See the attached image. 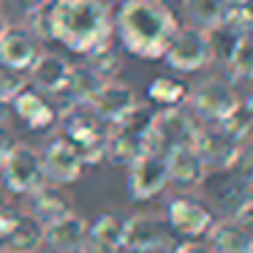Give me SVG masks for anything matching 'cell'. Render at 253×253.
<instances>
[{"mask_svg":"<svg viewBox=\"0 0 253 253\" xmlns=\"http://www.w3.org/2000/svg\"><path fill=\"white\" fill-rule=\"evenodd\" d=\"M30 199H33L30 212H33L44 226L52 223L55 218H60V215H66L68 210H71L68 207V196L60 191V185H55V182H44V185H39L33 193H30Z\"/></svg>","mask_w":253,"mask_h":253,"instance_id":"20","label":"cell"},{"mask_svg":"<svg viewBox=\"0 0 253 253\" xmlns=\"http://www.w3.org/2000/svg\"><path fill=\"white\" fill-rule=\"evenodd\" d=\"M204 237L212 253H253V231L234 218L212 220Z\"/></svg>","mask_w":253,"mask_h":253,"instance_id":"18","label":"cell"},{"mask_svg":"<svg viewBox=\"0 0 253 253\" xmlns=\"http://www.w3.org/2000/svg\"><path fill=\"white\" fill-rule=\"evenodd\" d=\"M191 144L199 153V158L204 161L207 171H229V169H234L237 158H240L242 147L248 142H237L218 123H204V126L196 128Z\"/></svg>","mask_w":253,"mask_h":253,"instance_id":"6","label":"cell"},{"mask_svg":"<svg viewBox=\"0 0 253 253\" xmlns=\"http://www.w3.org/2000/svg\"><path fill=\"white\" fill-rule=\"evenodd\" d=\"M44 104H46V95L44 93H39L36 87H22L11 98V112L19 117V120H28V117H33Z\"/></svg>","mask_w":253,"mask_h":253,"instance_id":"29","label":"cell"},{"mask_svg":"<svg viewBox=\"0 0 253 253\" xmlns=\"http://www.w3.org/2000/svg\"><path fill=\"white\" fill-rule=\"evenodd\" d=\"M128 169V193L133 202H147L169 185V171H166V155L158 150H144L142 155L131 161Z\"/></svg>","mask_w":253,"mask_h":253,"instance_id":"9","label":"cell"},{"mask_svg":"<svg viewBox=\"0 0 253 253\" xmlns=\"http://www.w3.org/2000/svg\"><path fill=\"white\" fill-rule=\"evenodd\" d=\"M84 240H87V220L74 210L44 226V245H49L55 253H77Z\"/></svg>","mask_w":253,"mask_h":253,"instance_id":"16","label":"cell"},{"mask_svg":"<svg viewBox=\"0 0 253 253\" xmlns=\"http://www.w3.org/2000/svg\"><path fill=\"white\" fill-rule=\"evenodd\" d=\"M166 155V171H169V185L180 188V191H196L210 174L204 161L193 150V144H182V147L169 150Z\"/></svg>","mask_w":253,"mask_h":253,"instance_id":"13","label":"cell"},{"mask_svg":"<svg viewBox=\"0 0 253 253\" xmlns=\"http://www.w3.org/2000/svg\"><path fill=\"white\" fill-rule=\"evenodd\" d=\"M39 55H41V41L28 28H11L8 25L6 33L0 36V63L28 74V68L36 63Z\"/></svg>","mask_w":253,"mask_h":253,"instance_id":"15","label":"cell"},{"mask_svg":"<svg viewBox=\"0 0 253 253\" xmlns=\"http://www.w3.org/2000/svg\"><path fill=\"white\" fill-rule=\"evenodd\" d=\"M84 63H87L101 79H115L117 71H120V52L112 46V39H109V41H104V44H98L95 49H90L87 55H84Z\"/></svg>","mask_w":253,"mask_h":253,"instance_id":"26","label":"cell"},{"mask_svg":"<svg viewBox=\"0 0 253 253\" xmlns=\"http://www.w3.org/2000/svg\"><path fill=\"white\" fill-rule=\"evenodd\" d=\"M8 117H11V104L0 98V123H8Z\"/></svg>","mask_w":253,"mask_h":253,"instance_id":"39","label":"cell"},{"mask_svg":"<svg viewBox=\"0 0 253 253\" xmlns=\"http://www.w3.org/2000/svg\"><path fill=\"white\" fill-rule=\"evenodd\" d=\"M171 253H212L204 242H193V240H185L182 245H171Z\"/></svg>","mask_w":253,"mask_h":253,"instance_id":"37","label":"cell"},{"mask_svg":"<svg viewBox=\"0 0 253 253\" xmlns=\"http://www.w3.org/2000/svg\"><path fill=\"white\" fill-rule=\"evenodd\" d=\"M147 95L153 104L158 106H182L188 101V87L185 82H180L171 74H164V77H155L147 87Z\"/></svg>","mask_w":253,"mask_h":253,"instance_id":"23","label":"cell"},{"mask_svg":"<svg viewBox=\"0 0 253 253\" xmlns=\"http://www.w3.org/2000/svg\"><path fill=\"white\" fill-rule=\"evenodd\" d=\"M25 123H28L30 131H49V128L57 123V112H55V106L49 104V98H46V104L41 106L33 117H28Z\"/></svg>","mask_w":253,"mask_h":253,"instance_id":"33","label":"cell"},{"mask_svg":"<svg viewBox=\"0 0 253 253\" xmlns=\"http://www.w3.org/2000/svg\"><path fill=\"white\" fill-rule=\"evenodd\" d=\"M25 28L36 36L39 41H52V19H49V3L36 11L25 14Z\"/></svg>","mask_w":253,"mask_h":253,"instance_id":"32","label":"cell"},{"mask_svg":"<svg viewBox=\"0 0 253 253\" xmlns=\"http://www.w3.org/2000/svg\"><path fill=\"white\" fill-rule=\"evenodd\" d=\"M153 115V109H147L144 104H136L117 123H112V131H106V158L112 164H131L136 155L150 150Z\"/></svg>","mask_w":253,"mask_h":253,"instance_id":"3","label":"cell"},{"mask_svg":"<svg viewBox=\"0 0 253 253\" xmlns=\"http://www.w3.org/2000/svg\"><path fill=\"white\" fill-rule=\"evenodd\" d=\"M164 60L174 71H182V74L207 68L212 63V49H210L207 30L196 28V25H191V28H177L174 36L169 39V44H166Z\"/></svg>","mask_w":253,"mask_h":253,"instance_id":"5","label":"cell"},{"mask_svg":"<svg viewBox=\"0 0 253 253\" xmlns=\"http://www.w3.org/2000/svg\"><path fill=\"white\" fill-rule=\"evenodd\" d=\"M229 3H251V0H229Z\"/></svg>","mask_w":253,"mask_h":253,"instance_id":"41","label":"cell"},{"mask_svg":"<svg viewBox=\"0 0 253 253\" xmlns=\"http://www.w3.org/2000/svg\"><path fill=\"white\" fill-rule=\"evenodd\" d=\"M68 77H71V63L63 55H57V52H41L36 57V63L28 68L30 84L44 95L63 90L68 84Z\"/></svg>","mask_w":253,"mask_h":253,"instance_id":"17","label":"cell"},{"mask_svg":"<svg viewBox=\"0 0 253 253\" xmlns=\"http://www.w3.org/2000/svg\"><path fill=\"white\" fill-rule=\"evenodd\" d=\"M188 98H191L193 115H199L204 123H218L220 117H226L237 106L240 93L226 77H210L202 79L188 93Z\"/></svg>","mask_w":253,"mask_h":253,"instance_id":"10","label":"cell"},{"mask_svg":"<svg viewBox=\"0 0 253 253\" xmlns=\"http://www.w3.org/2000/svg\"><path fill=\"white\" fill-rule=\"evenodd\" d=\"M41 164H44L46 182H55V185H71L74 180H79V174L84 169L77 144L66 136L52 139L46 144V150L41 153Z\"/></svg>","mask_w":253,"mask_h":253,"instance_id":"11","label":"cell"},{"mask_svg":"<svg viewBox=\"0 0 253 253\" xmlns=\"http://www.w3.org/2000/svg\"><path fill=\"white\" fill-rule=\"evenodd\" d=\"M22 87H28V74L17 71V68L6 66V63H0V98L11 104V98Z\"/></svg>","mask_w":253,"mask_h":253,"instance_id":"30","label":"cell"},{"mask_svg":"<svg viewBox=\"0 0 253 253\" xmlns=\"http://www.w3.org/2000/svg\"><path fill=\"white\" fill-rule=\"evenodd\" d=\"M226 8H229V0H182V11L188 22L202 30L218 28L223 22Z\"/></svg>","mask_w":253,"mask_h":253,"instance_id":"21","label":"cell"},{"mask_svg":"<svg viewBox=\"0 0 253 253\" xmlns=\"http://www.w3.org/2000/svg\"><path fill=\"white\" fill-rule=\"evenodd\" d=\"M223 63H226V71H229L226 79H229L231 84L248 82V79L253 77V39H251V33L237 41L231 55L226 57Z\"/></svg>","mask_w":253,"mask_h":253,"instance_id":"22","label":"cell"},{"mask_svg":"<svg viewBox=\"0 0 253 253\" xmlns=\"http://www.w3.org/2000/svg\"><path fill=\"white\" fill-rule=\"evenodd\" d=\"M180 22L169 0H123L112 22L123 49L142 60H161Z\"/></svg>","mask_w":253,"mask_h":253,"instance_id":"1","label":"cell"},{"mask_svg":"<svg viewBox=\"0 0 253 253\" xmlns=\"http://www.w3.org/2000/svg\"><path fill=\"white\" fill-rule=\"evenodd\" d=\"M174 245V234H171L166 218L155 212H136L131 218L123 220V240L120 251L128 253H161L169 251Z\"/></svg>","mask_w":253,"mask_h":253,"instance_id":"4","label":"cell"},{"mask_svg":"<svg viewBox=\"0 0 253 253\" xmlns=\"http://www.w3.org/2000/svg\"><path fill=\"white\" fill-rule=\"evenodd\" d=\"M77 253H123L120 248H115V245H106V242H98V240H84V245L79 248Z\"/></svg>","mask_w":253,"mask_h":253,"instance_id":"35","label":"cell"},{"mask_svg":"<svg viewBox=\"0 0 253 253\" xmlns=\"http://www.w3.org/2000/svg\"><path fill=\"white\" fill-rule=\"evenodd\" d=\"M3 171V185L11 193L19 196H30L39 185H44V164H41V153L30 144H14L11 153L6 155V161L0 164Z\"/></svg>","mask_w":253,"mask_h":253,"instance_id":"7","label":"cell"},{"mask_svg":"<svg viewBox=\"0 0 253 253\" xmlns=\"http://www.w3.org/2000/svg\"><path fill=\"white\" fill-rule=\"evenodd\" d=\"M52 41L87 55L112 39V8L101 0H49Z\"/></svg>","mask_w":253,"mask_h":253,"instance_id":"2","label":"cell"},{"mask_svg":"<svg viewBox=\"0 0 253 253\" xmlns=\"http://www.w3.org/2000/svg\"><path fill=\"white\" fill-rule=\"evenodd\" d=\"M136 104H139V98H136V93H133L131 84L117 82V79H106L87 106L95 112V117H98L101 123H117Z\"/></svg>","mask_w":253,"mask_h":253,"instance_id":"14","label":"cell"},{"mask_svg":"<svg viewBox=\"0 0 253 253\" xmlns=\"http://www.w3.org/2000/svg\"><path fill=\"white\" fill-rule=\"evenodd\" d=\"M3 204H6V199H3V191H0V207H3Z\"/></svg>","mask_w":253,"mask_h":253,"instance_id":"42","label":"cell"},{"mask_svg":"<svg viewBox=\"0 0 253 253\" xmlns=\"http://www.w3.org/2000/svg\"><path fill=\"white\" fill-rule=\"evenodd\" d=\"M14 133L8 131V126L6 123H0V164H3V161H6V155L11 153V147H14Z\"/></svg>","mask_w":253,"mask_h":253,"instance_id":"36","label":"cell"},{"mask_svg":"<svg viewBox=\"0 0 253 253\" xmlns=\"http://www.w3.org/2000/svg\"><path fill=\"white\" fill-rule=\"evenodd\" d=\"M251 123H253L251 98H248V95H240L237 106H234V109H231L226 117H220L218 126L223 128L226 133H231L237 142H248V136H251Z\"/></svg>","mask_w":253,"mask_h":253,"instance_id":"25","label":"cell"},{"mask_svg":"<svg viewBox=\"0 0 253 253\" xmlns=\"http://www.w3.org/2000/svg\"><path fill=\"white\" fill-rule=\"evenodd\" d=\"M212 212L204 207L202 202L191 196H177L169 202V210H166V223H169L171 231L188 237V240H196V237H204L207 229L212 226Z\"/></svg>","mask_w":253,"mask_h":253,"instance_id":"12","label":"cell"},{"mask_svg":"<svg viewBox=\"0 0 253 253\" xmlns=\"http://www.w3.org/2000/svg\"><path fill=\"white\" fill-rule=\"evenodd\" d=\"M104 82H106V79H101L98 74L87 66V63H82V66H71V77H68L66 87H68V93L74 95L77 104H90L93 95L101 90V84H104Z\"/></svg>","mask_w":253,"mask_h":253,"instance_id":"24","label":"cell"},{"mask_svg":"<svg viewBox=\"0 0 253 253\" xmlns=\"http://www.w3.org/2000/svg\"><path fill=\"white\" fill-rule=\"evenodd\" d=\"M6 28H8V19H6V14L0 11V36L6 33Z\"/></svg>","mask_w":253,"mask_h":253,"instance_id":"40","label":"cell"},{"mask_svg":"<svg viewBox=\"0 0 253 253\" xmlns=\"http://www.w3.org/2000/svg\"><path fill=\"white\" fill-rule=\"evenodd\" d=\"M44 245V223L33 212H19L14 229L8 237L0 242V251H14V253H36Z\"/></svg>","mask_w":253,"mask_h":253,"instance_id":"19","label":"cell"},{"mask_svg":"<svg viewBox=\"0 0 253 253\" xmlns=\"http://www.w3.org/2000/svg\"><path fill=\"white\" fill-rule=\"evenodd\" d=\"M19 8H22V14H30V11H36V8H41V6H46L49 0H14Z\"/></svg>","mask_w":253,"mask_h":253,"instance_id":"38","label":"cell"},{"mask_svg":"<svg viewBox=\"0 0 253 253\" xmlns=\"http://www.w3.org/2000/svg\"><path fill=\"white\" fill-rule=\"evenodd\" d=\"M87 237H90V240H98V242H106V245L120 248L123 218L117 212H101L93 223H87Z\"/></svg>","mask_w":253,"mask_h":253,"instance_id":"27","label":"cell"},{"mask_svg":"<svg viewBox=\"0 0 253 253\" xmlns=\"http://www.w3.org/2000/svg\"><path fill=\"white\" fill-rule=\"evenodd\" d=\"M218 196H220V207L226 210V218H229V215H234V210H240L245 202H253L251 199V180L237 174L231 182H226V185L220 188Z\"/></svg>","mask_w":253,"mask_h":253,"instance_id":"28","label":"cell"},{"mask_svg":"<svg viewBox=\"0 0 253 253\" xmlns=\"http://www.w3.org/2000/svg\"><path fill=\"white\" fill-rule=\"evenodd\" d=\"M223 28L234 30V33L240 36H248L251 33V25H253V17H251V8H248V3H229V8H226L223 14Z\"/></svg>","mask_w":253,"mask_h":253,"instance_id":"31","label":"cell"},{"mask_svg":"<svg viewBox=\"0 0 253 253\" xmlns=\"http://www.w3.org/2000/svg\"><path fill=\"white\" fill-rule=\"evenodd\" d=\"M17 218H19V212L17 210H11V207H0V242L8 237V231L14 229V223H17Z\"/></svg>","mask_w":253,"mask_h":253,"instance_id":"34","label":"cell"},{"mask_svg":"<svg viewBox=\"0 0 253 253\" xmlns=\"http://www.w3.org/2000/svg\"><path fill=\"white\" fill-rule=\"evenodd\" d=\"M196 128H199L196 115L185 112L182 106H164L161 112L153 115V126H150V150L169 153V150H174V147L191 144Z\"/></svg>","mask_w":253,"mask_h":253,"instance_id":"8","label":"cell"},{"mask_svg":"<svg viewBox=\"0 0 253 253\" xmlns=\"http://www.w3.org/2000/svg\"><path fill=\"white\" fill-rule=\"evenodd\" d=\"M0 253H14V251H0Z\"/></svg>","mask_w":253,"mask_h":253,"instance_id":"43","label":"cell"}]
</instances>
